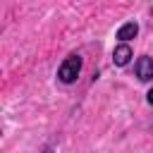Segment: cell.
Here are the masks:
<instances>
[{"instance_id":"6da1fadb","label":"cell","mask_w":153,"mask_h":153,"mask_svg":"<svg viewBox=\"0 0 153 153\" xmlns=\"http://www.w3.org/2000/svg\"><path fill=\"white\" fill-rule=\"evenodd\" d=\"M79 72H81V57H79V55H69V57H65L62 65L57 67V79H60L62 84H74L76 76H79Z\"/></svg>"},{"instance_id":"7a4b0ae2","label":"cell","mask_w":153,"mask_h":153,"mask_svg":"<svg viewBox=\"0 0 153 153\" xmlns=\"http://www.w3.org/2000/svg\"><path fill=\"white\" fill-rule=\"evenodd\" d=\"M134 72L141 81H151L153 79V57L148 55H141L136 62H134Z\"/></svg>"},{"instance_id":"3957f363","label":"cell","mask_w":153,"mask_h":153,"mask_svg":"<svg viewBox=\"0 0 153 153\" xmlns=\"http://www.w3.org/2000/svg\"><path fill=\"white\" fill-rule=\"evenodd\" d=\"M131 45L129 43H117L115 45V50H112V62L117 65V67H124V65H129V60H131Z\"/></svg>"},{"instance_id":"277c9868","label":"cell","mask_w":153,"mask_h":153,"mask_svg":"<svg viewBox=\"0 0 153 153\" xmlns=\"http://www.w3.org/2000/svg\"><path fill=\"white\" fill-rule=\"evenodd\" d=\"M136 33H139V24H136V22H127V24H122V26L117 29L120 43H129L131 38H136Z\"/></svg>"},{"instance_id":"5b68a950","label":"cell","mask_w":153,"mask_h":153,"mask_svg":"<svg viewBox=\"0 0 153 153\" xmlns=\"http://www.w3.org/2000/svg\"><path fill=\"white\" fill-rule=\"evenodd\" d=\"M146 100H148V105H153V88L146 93Z\"/></svg>"},{"instance_id":"8992f818","label":"cell","mask_w":153,"mask_h":153,"mask_svg":"<svg viewBox=\"0 0 153 153\" xmlns=\"http://www.w3.org/2000/svg\"><path fill=\"white\" fill-rule=\"evenodd\" d=\"M151 12H153V10H151Z\"/></svg>"}]
</instances>
